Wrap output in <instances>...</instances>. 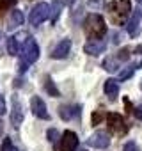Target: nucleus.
Returning a JSON list of instances; mask_svg holds the SVG:
<instances>
[{"label": "nucleus", "instance_id": "f257e3e1", "mask_svg": "<svg viewBox=\"0 0 142 151\" xmlns=\"http://www.w3.org/2000/svg\"><path fill=\"white\" fill-rule=\"evenodd\" d=\"M84 29H85V34H87L89 41L103 39L105 34H107V23H105L103 16L98 14V13H91V14H87L85 23H84Z\"/></svg>", "mask_w": 142, "mask_h": 151}, {"label": "nucleus", "instance_id": "f03ea898", "mask_svg": "<svg viewBox=\"0 0 142 151\" xmlns=\"http://www.w3.org/2000/svg\"><path fill=\"white\" fill-rule=\"evenodd\" d=\"M108 11H110L112 20L117 25H121L131 13V4H130V0H114V2L108 4Z\"/></svg>", "mask_w": 142, "mask_h": 151}, {"label": "nucleus", "instance_id": "7ed1b4c3", "mask_svg": "<svg viewBox=\"0 0 142 151\" xmlns=\"http://www.w3.org/2000/svg\"><path fill=\"white\" fill-rule=\"evenodd\" d=\"M22 62H25L27 66L29 64H34L37 59H39V45L34 41V39H27L22 46Z\"/></svg>", "mask_w": 142, "mask_h": 151}, {"label": "nucleus", "instance_id": "20e7f679", "mask_svg": "<svg viewBox=\"0 0 142 151\" xmlns=\"http://www.w3.org/2000/svg\"><path fill=\"white\" fill-rule=\"evenodd\" d=\"M48 18H50V4H46V2L36 4L34 9L30 11V16H29L30 25H34V27L41 25V23H43L44 20H48Z\"/></svg>", "mask_w": 142, "mask_h": 151}, {"label": "nucleus", "instance_id": "39448f33", "mask_svg": "<svg viewBox=\"0 0 142 151\" xmlns=\"http://www.w3.org/2000/svg\"><path fill=\"white\" fill-rule=\"evenodd\" d=\"M85 144L89 147H94V149H107L110 146V135L103 130H98L85 140Z\"/></svg>", "mask_w": 142, "mask_h": 151}, {"label": "nucleus", "instance_id": "423d86ee", "mask_svg": "<svg viewBox=\"0 0 142 151\" xmlns=\"http://www.w3.org/2000/svg\"><path fill=\"white\" fill-rule=\"evenodd\" d=\"M77 147H78V135L75 132H71V130L62 132L59 151H77Z\"/></svg>", "mask_w": 142, "mask_h": 151}, {"label": "nucleus", "instance_id": "0eeeda50", "mask_svg": "<svg viewBox=\"0 0 142 151\" xmlns=\"http://www.w3.org/2000/svg\"><path fill=\"white\" fill-rule=\"evenodd\" d=\"M107 124H108L110 132H114V133H117V135H123V133H126V130H128L126 124H124L123 116L117 114V112H108V114H107Z\"/></svg>", "mask_w": 142, "mask_h": 151}, {"label": "nucleus", "instance_id": "6e6552de", "mask_svg": "<svg viewBox=\"0 0 142 151\" xmlns=\"http://www.w3.org/2000/svg\"><path fill=\"white\" fill-rule=\"evenodd\" d=\"M30 110H32V114L36 116V117H39V119H50V112H48V109H46V103L43 101V98L41 96H32L30 98Z\"/></svg>", "mask_w": 142, "mask_h": 151}, {"label": "nucleus", "instance_id": "1a4fd4ad", "mask_svg": "<svg viewBox=\"0 0 142 151\" xmlns=\"http://www.w3.org/2000/svg\"><path fill=\"white\" fill-rule=\"evenodd\" d=\"M107 50V41L105 39H94V41H87L84 45V52L87 55H100Z\"/></svg>", "mask_w": 142, "mask_h": 151}, {"label": "nucleus", "instance_id": "9d476101", "mask_svg": "<svg viewBox=\"0 0 142 151\" xmlns=\"http://www.w3.org/2000/svg\"><path fill=\"white\" fill-rule=\"evenodd\" d=\"M69 52H71V41H69V39H62V41H59L57 46L52 50V57H53V59H66Z\"/></svg>", "mask_w": 142, "mask_h": 151}, {"label": "nucleus", "instance_id": "9b49d317", "mask_svg": "<svg viewBox=\"0 0 142 151\" xmlns=\"http://www.w3.org/2000/svg\"><path fill=\"white\" fill-rule=\"evenodd\" d=\"M140 18H142V13H140V11H133L130 22H128V25H126V30H128V34H130L131 37L138 36V32H140Z\"/></svg>", "mask_w": 142, "mask_h": 151}, {"label": "nucleus", "instance_id": "f8f14e48", "mask_svg": "<svg viewBox=\"0 0 142 151\" xmlns=\"http://www.w3.org/2000/svg\"><path fill=\"white\" fill-rule=\"evenodd\" d=\"M78 114H80V105H60L59 107V116L64 121H71Z\"/></svg>", "mask_w": 142, "mask_h": 151}, {"label": "nucleus", "instance_id": "ddd939ff", "mask_svg": "<svg viewBox=\"0 0 142 151\" xmlns=\"http://www.w3.org/2000/svg\"><path fill=\"white\" fill-rule=\"evenodd\" d=\"M11 123L14 126H20L23 123V109H22V103L20 100L14 96L13 98V110H11Z\"/></svg>", "mask_w": 142, "mask_h": 151}, {"label": "nucleus", "instance_id": "4468645a", "mask_svg": "<svg viewBox=\"0 0 142 151\" xmlns=\"http://www.w3.org/2000/svg\"><path fill=\"white\" fill-rule=\"evenodd\" d=\"M103 91H105V94L108 96V100H110V101H114V100L117 98V94H119V82H117V80H114V78L105 80Z\"/></svg>", "mask_w": 142, "mask_h": 151}, {"label": "nucleus", "instance_id": "2eb2a0df", "mask_svg": "<svg viewBox=\"0 0 142 151\" xmlns=\"http://www.w3.org/2000/svg\"><path fill=\"white\" fill-rule=\"evenodd\" d=\"M62 7H64V0H53L52 6H50V22L52 23H57L60 13H62Z\"/></svg>", "mask_w": 142, "mask_h": 151}, {"label": "nucleus", "instance_id": "dca6fc26", "mask_svg": "<svg viewBox=\"0 0 142 151\" xmlns=\"http://www.w3.org/2000/svg\"><path fill=\"white\" fill-rule=\"evenodd\" d=\"M23 13L22 11H18V9H14L13 11V14H11V20H9V25H7V29H16V27H20L22 23H23Z\"/></svg>", "mask_w": 142, "mask_h": 151}, {"label": "nucleus", "instance_id": "f3484780", "mask_svg": "<svg viewBox=\"0 0 142 151\" xmlns=\"http://www.w3.org/2000/svg\"><path fill=\"white\" fill-rule=\"evenodd\" d=\"M7 52H9V55H18L22 52V45L16 39V36H11L7 39Z\"/></svg>", "mask_w": 142, "mask_h": 151}, {"label": "nucleus", "instance_id": "a211bd4d", "mask_svg": "<svg viewBox=\"0 0 142 151\" xmlns=\"http://www.w3.org/2000/svg\"><path fill=\"white\" fill-rule=\"evenodd\" d=\"M101 66H103V69H107V71L114 73V71H117V69H119L121 62H119V59H117V57L114 55V57H108V59H105Z\"/></svg>", "mask_w": 142, "mask_h": 151}, {"label": "nucleus", "instance_id": "6ab92c4d", "mask_svg": "<svg viewBox=\"0 0 142 151\" xmlns=\"http://www.w3.org/2000/svg\"><path fill=\"white\" fill-rule=\"evenodd\" d=\"M135 69H138V64H130V66H126L124 69H121V73H119V82L128 80L131 75L135 73Z\"/></svg>", "mask_w": 142, "mask_h": 151}, {"label": "nucleus", "instance_id": "aec40b11", "mask_svg": "<svg viewBox=\"0 0 142 151\" xmlns=\"http://www.w3.org/2000/svg\"><path fill=\"white\" fill-rule=\"evenodd\" d=\"M44 91H46V94H50V96H53V98L59 96V89L55 87V82L52 80V77H46V78H44Z\"/></svg>", "mask_w": 142, "mask_h": 151}, {"label": "nucleus", "instance_id": "412c9836", "mask_svg": "<svg viewBox=\"0 0 142 151\" xmlns=\"http://www.w3.org/2000/svg\"><path fill=\"white\" fill-rule=\"evenodd\" d=\"M16 4V0H0V18H2L11 7H14Z\"/></svg>", "mask_w": 142, "mask_h": 151}, {"label": "nucleus", "instance_id": "4be33fe9", "mask_svg": "<svg viewBox=\"0 0 142 151\" xmlns=\"http://www.w3.org/2000/svg\"><path fill=\"white\" fill-rule=\"evenodd\" d=\"M87 6H89L91 9H101V7L105 6V0H89Z\"/></svg>", "mask_w": 142, "mask_h": 151}, {"label": "nucleus", "instance_id": "5701e85b", "mask_svg": "<svg viewBox=\"0 0 142 151\" xmlns=\"http://www.w3.org/2000/svg\"><path fill=\"white\" fill-rule=\"evenodd\" d=\"M46 139H48L50 142H55V140L59 139V132H57L55 128H50V130L46 132Z\"/></svg>", "mask_w": 142, "mask_h": 151}, {"label": "nucleus", "instance_id": "b1692460", "mask_svg": "<svg viewBox=\"0 0 142 151\" xmlns=\"http://www.w3.org/2000/svg\"><path fill=\"white\" fill-rule=\"evenodd\" d=\"M2 151H14V147H13V142H11V139H4V142H2Z\"/></svg>", "mask_w": 142, "mask_h": 151}, {"label": "nucleus", "instance_id": "393cba45", "mask_svg": "<svg viewBox=\"0 0 142 151\" xmlns=\"http://www.w3.org/2000/svg\"><path fill=\"white\" fill-rule=\"evenodd\" d=\"M123 151H138V146H137V144H135L133 140H128V142L124 144Z\"/></svg>", "mask_w": 142, "mask_h": 151}, {"label": "nucleus", "instance_id": "a878e982", "mask_svg": "<svg viewBox=\"0 0 142 151\" xmlns=\"http://www.w3.org/2000/svg\"><path fill=\"white\" fill-rule=\"evenodd\" d=\"M101 119H103V114H100V112H94L93 114V124H100Z\"/></svg>", "mask_w": 142, "mask_h": 151}, {"label": "nucleus", "instance_id": "bb28decb", "mask_svg": "<svg viewBox=\"0 0 142 151\" xmlns=\"http://www.w3.org/2000/svg\"><path fill=\"white\" fill-rule=\"evenodd\" d=\"M4 112H6V98L0 94V116H2Z\"/></svg>", "mask_w": 142, "mask_h": 151}, {"label": "nucleus", "instance_id": "cd10ccee", "mask_svg": "<svg viewBox=\"0 0 142 151\" xmlns=\"http://www.w3.org/2000/svg\"><path fill=\"white\" fill-rule=\"evenodd\" d=\"M133 114H135V117H137V119H140V121H142V105H138L137 109H133Z\"/></svg>", "mask_w": 142, "mask_h": 151}, {"label": "nucleus", "instance_id": "c85d7f7f", "mask_svg": "<svg viewBox=\"0 0 142 151\" xmlns=\"http://www.w3.org/2000/svg\"><path fill=\"white\" fill-rule=\"evenodd\" d=\"M2 135H4V123L0 121V137H2Z\"/></svg>", "mask_w": 142, "mask_h": 151}, {"label": "nucleus", "instance_id": "c756f323", "mask_svg": "<svg viewBox=\"0 0 142 151\" xmlns=\"http://www.w3.org/2000/svg\"><path fill=\"white\" fill-rule=\"evenodd\" d=\"M137 2H138V4H142V0H137Z\"/></svg>", "mask_w": 142, "mask_h": 151}, {"label": "nucleus", "instance_id": "7c9ffc66", "mask_svg": "<svg viewBox=\"0 0 142 151\" xmlns=\"http://www.w3.org/2000/svg\"><path fill=\"white\" fill-rule=\"evenodd\" d=\"M140 89H142V82H140Z\"/></svg>", "mask_w": 142, "mask_h": 151}]
</instances>
